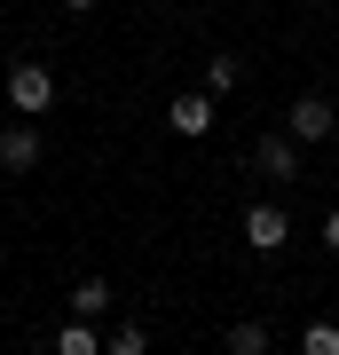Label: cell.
Instances as JSON below:
<instances>
[{
  "mask_svg": "<svg viewBox=\"0 0 339 355\" xmlns=\"http://www.w3.org/2000/svg\"><path fill=\"white\" fill-rule=\"evenodd\" d=\"M300 355H339V316H315L300 331Z\"/></svg>",
  "mask_w": 339,
  "mask_h": 355,
  "instance_id": "cell-12",
  "label": "cell"
},
{
  "mask_svg": "<svg viewBox=\"0 0 339 355\" xmlns=\"http://www.w3.org/2000/svg\"><path fill=\"white\" fill-rule=\"evenodd\" d=\"M237 87H245V64H237V55H205V95L221 103V95H237Z\"/></svg>",
  "mask_w": 339,
  "mask_h": 355,
  "instance_id": "cell-7",
  "label": "cell"
},
{
  "mask_svg": "<svg viewBox=\"0 0 339 355\" xmlns=\"http://www.w3.org/2000/svg\"><path fill=\"white\" fill-rule=\"evenodd\" d=\"M40 150H48V142H40V127H32V119L0 127V174H32V166H40Z\"/></svg>",
  "mask_w": 339,
  "mask_h": 355,
  "instance_id": "cell-6",
  "label": "cell"
},
{
  "mask_svg": "<svg viewBox=\"0 0 339 355\" xmlns=\"http://www.w3.org/2000/svg\"><path fill=\"white\" fill-rule=\"evenodd\" d=\"M245 245H252V253H261V261H277L284 253V245H292V214H284V205H245Z\"/></svg>",
  "mask_w": 339,
  "mask_h": 355,
  "instance_id": "cell-2",
  "label": "cell"
},
{
  "mask_svg": "<svg viewBox=\"0 0 339 355\" xmlns=\"http://www.w3.org/2000/svg\"><path fill=\"white\" fill-rule=\"evenodd\" d=\"M284 135H300V142H331V135H339V103H331V95H300V103L284 111Z\"/></svg>",
  "mask_w": 339,
  "mask_h": 355,
  "instance_id": "cell-4",
  "label": "cell"
},
{
  "mask_svg": "<svg viewBox=\"0 0 339 355\" xmlns=\"http://www.w3.org/2000/svg\"><path fill=\"white\" fill-rule=\"evenodd\" d=\"M55 8H71V16H87V8H95V0H55Z\"/></svg>",
  "mask_w": 339,
  "mask_h": 355,
  "instance_id": "cell-14",
  "label": "cell"
},
{
  "mask_svg": "<svg viewBox=\"0 0 339 355\" xmlns=\"http://www.w3.org/2000/svg\"><path fill=\"white\" fill-rule=\"evenodd\" d=\"M55 355H103V331H95L87 316H71V324L55 331Z\"/></svg>",
  "mask_w": 339,
  "mask_h": 355,
  "instance_id": "cell-10",
  "label": "cell"
},
{
  "mask_svg": "<svg viewBox=\"0 0 339 355\" xmlns=\"http://www.w3.org/2000/svg\"><path fill=\"white\" fill-rule=\"evenodd\" d=\"M103 355H150V331L142 324H111L103 331Z\"/></svg>",
  "mask_w": 339,
  "mask_h": 355,
  "instance_id": "cell-11",
  "label": "cell"
},
{
  "mask_svg": "<svg viewBox=\"0 0 339 355\" xmlns=\"http://www.w3.org/2000/svg\"><path fill=\"white\" fill-rule=\"evenodd\" d=\"M103 308H111V277H79V284H71V316H87V324H95Z\"/></svg>",
  "mask_w": 339,
  "mask_h": 355,
  "instance_id": "cell-8",
  "label": "cell"
},
{
  "mask_svg": "<svg viewBox=\"0 0 339 355\" xmlns=\"http://www.w3.org/2000/svg\"><path fill=\"white\" fill-rule=\"evenodd\" d=\"M277 347V331H268L261 316H245V324H229V355H268Z\"/></svg>",
  "mask_w": 339,
  "mask_h": 355,
  "instance_id": "cell-9",
  "label": "cell"
},
{
  "mask_svg": "<svg viewBox=\"0 0 339 355\" xmlns=\"http://www.w3.org/2000/svg\"><path fill=\"white\" fill-rule=\"evenodd\" d=\"M324 245H331V253H339V205H331V214H324Z\"/></svg>",
  "mask_w": 339,
  "mask_h": 355,
  "instance_id": "cell-13",
  "label": "cell"
},
{
  "mask_svg": "<svg viewBox=\"0 0 339 355\" xmlns=\"http://www.w3.org/2000/svg\"><path fill=\"white\" fill-rule=\"evenodd\" d=\"M252 158H261V174H268V182H300L308 142H300V135H284V127H268L261 142H252Z\"/></svg>",
  "mask_w": 339,
  "mask_h": 355,
  "instance_id": "cell-3",
  "label": "cell"
},
{
  "mask_svg": "<svg viewBox=\"0 0 339 355\" xmlns=\"http://www.w3.org/2000/svg\"><path fill=\"white\" fill-rule=\"evenodd\" d=\"M166 127H174L182 142H205V135H214V95H205V87L174 95V103H166Z\"/></svg>",
  "mask_w": 339,
  "mask_h": 355,
  "instance_id": "cell-5",
  "label": "cell"
},
{
  "mask_svg": "<svg viewBox=\"0 0 339 355\" xmlns=\"http://www.w3.org/2000/svg\"><path fill=\"white\" fill-rule=\"evenodd\" d=\"M8 111L16 119H48L55 111V71L40 64V55H16L8 64Z\"/></svg>",
  "mask_w": 339,
  "mask_h": 355,
  "instance_id": "cell-1",
  "label": "cell"
}]
</instances>
